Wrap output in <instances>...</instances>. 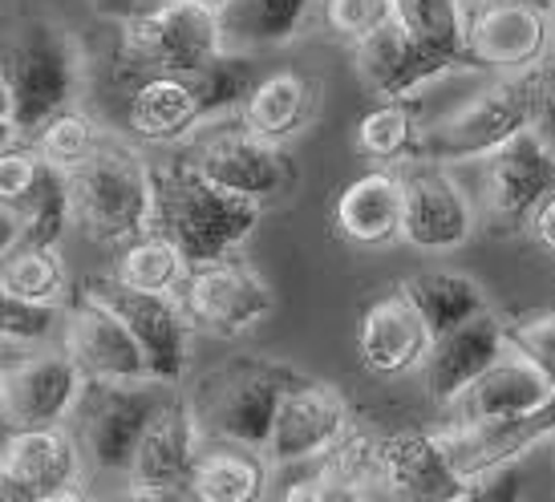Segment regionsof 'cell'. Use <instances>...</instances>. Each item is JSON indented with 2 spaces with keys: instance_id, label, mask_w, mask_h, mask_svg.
Masks as SVG:
<instances>
[{
  "instance_id": "6da1fadb",
  "label": "cell",
  "mask_w": 555,
  "mask_h": 502,
  "mask_svg": "<svg viewBox=\"0 0 555 502\" xmlns=\"http://www.w3.org/2000/svg\"><path fill=\"white\" fill-rule=\"evenodd\" d=\"M260 203L219 191L183 154L155 167V231L183 252L186 268L235 259V252L260 223Z\"/></svg>"
},
{
  "instance_id": "7a4b0ae2",
  "label": "cell",
  "mask_w": 555,
  "mask_h": 502,
  "mask_svg": "<svg viewBox=\"0 0 555 502\" xmlns=\"http://www.w3.org/2000/svg\"><path fill=\"white\" fill-rule=\"evenodd\" d=\"M300 369L272 357H232L216 365L186 397L203 438L223 446H244L263 454L284 394L296 385Z\"/></svg>"
},
{
  "instance_id": "3957f363",
  "label": "cell",
  "mask_w": 555,
  "mask_h": 502,
  "mask_svg": "<svg viewBox=\"0 0 555 502\" xmlns=\"http://www.w3.org/2000/svg\"><path fill=\"white\" fill-rule=\"evenodd\" d=\"M69 215L74 228L93 244L126 247L155 231V167L109 138L102 154L78 175H69Z\"/></svg>"
},
{
  "instance_id": "277c9868",
  "label": "cell",
  "mask_w": 555,
  "mask_h": 502,
  "mask_svg": "<svg viewBox=\"0 0 555 502\" xmlns=\"http://www.w3.org/2000/svg\"><path fill=\"white\" fill-rule=\"evenodd\" d=\"M535 123H540V74L499 77L466 106L422 130L414 163H430V167L482 163L499 146H507L511 138L535 130Z\"/></svg>"
},
{
  "instance_id": "5b68a950",
  "label": "cell",
  "mask_w": 555,
  "mask_h": 502,
  "mask_svg": "<svg viewBox=\"0 0 555 502\" xmlns=\"http://www.w3.org/2000/svg\"><path fill=\"white\" fill-rule=\"evenodd\" d=\"M0 74L13 90L21 138L33 142L57 114L74 110V102L81 98L86 57L74 33L62 29L57 21H33L9 46Z\"/></svg>"
},
{
  "instance_id": "8992f818",
  "label": "cell",
  "mask_w": 555,
  "mask_h": 502,
  "mask_svg": "<svg viewBox=\"0 0 555 502\" xmlns=\"http://www.w3.org/2000/svg\"><path fill=\"white\" fill-rule=\"evenodd\" d=\"M167 397V385L158 381H86L69 417L81 458L98 474H130L142 434Z\"/></svg>"
},
{
  "instance_id": "52a82bcc",
  "label": "cell",
  "mask_w": 555,
  "mask_h": 502,
  "mask_svg": "<svg viewBox=\"0 0 555 502\" xmlns=\"http://www.w3.org/2000/svg\"><path fill=\"white\" fill-rule=\"evenodd\" d=\"M183 158L207 183L247 203H272L296 186V158L288 146H272L247 130L244 123H219L195 134Z\"/></svg>"
},
{
  "instance_id": "ba28073f",
  "label": "cell",
  "mask_w": 555,
  "mask_h": 502,
  "mask_svg": "<svg viewBox=\"0 0 555 502\" xmlns=\"http://www.w3.org/2000/svg\"><path fill=\"white\" fill-rule=\"evenodd\" d=\"M126 57L139 65L142 74H199L223 57V29L219 13L195 9V4H175L163 0L155 9H142L122 25Z\"/></svg>"
},
{
  "instance_id": "9c48e42d",
  "label": "cell",
  "mask_w": 555,
  "mask_h": 502,
  "mask_svg": "<svg viewBox=\"0 0 555 502\" xmlns=\"http://www.w3.org/2000/svg\"><path fill=\"white\" fill-rule=\"evenodd\" d=\"M555 25L540 4L519 0H470L466 9V65L503 77L535 74L552 53Z\"/></svg>"
},
{
  "instance_id": "30bf717a",
  "label": "cell",
  "mask_w": 555,
  "mask_h": 502,
  "mask_svg": "<svg viewBox=\"0 0 555 502\" xmlns=\"http://www.w3.org/2000/svg\"><path fill=\"white\" fill-rule=\"evenodd\" d=\"M86 296H93L98 305H106L114 317L122 320L130 336L139 340L142 357L151 365V377L158 385H179L191 361V333L195 324L186 320L179 296H151V292L122 288L109 275H90L86 280Z\"/></svg>"
},
{
  "instance_id": "8fae6325",
  "label": "cell",
  "mask_w": 555,
  "mask_h": 502,
  "mask_svg": "<svg viewBox=\"0 0 555 502\" xmlns=\"http://www.w3.org/2000/svg\"><path fill=\"white\" fill-rule=\"evenodd\" d=\"M353 434V413L340 389L317 377H296V385L284 394L276 413V426L268 438V466L276 471H300L317 466L324 454H333L340 441Z\"/></svg>"
},
{
  "instance_id": "7c38bea8",
  "label": "cell",
  "mask_w": 555,
  "mask_h": 502,
  "mask_svg": "<svg viewBox=\"0 0 555 502\" xmlns=\"http://www.w3.org/2000/svg\"><path fill=\"white\" fill-rule=\"evenodd\" d=\"M186 320L211 336H244L256 324L272 317L276 296L247 259H223L207 268H191L183 292H179Z\"/></svg>"
},
{
  "instance_id": "4fadbf2b",
  "label": "cell",
  "mask_w": 555,
  "mask_h": 502,
  "mask_svg": "<svg viewBox=\"0 0 555 502\" xmlns=\"http://www.w3.org/2000/svg\"><path fill=\"white\" fill-rule=\"evenodd\" d=\"M478 191L494 223H531V215L555 195V142L540 130L511 138L507 146L478 163Z\"/></svg>"
},
{
  "instance_id": "5bb4252c",
  "label": "cell",
  "mask_w": 555,
  "mask_h": 502,
  "mask_svg": "<svg viewBox=\"0 0 555 502\" xmlns=\"http://www.w3.org/2000/svg\"><path fill=\"white\" fill-rule=\"evenodd\" d=\"M373 482L389 502H463L475 490L454 471L442 434L430 429H401L377 441Z\"/></svg>"
},
{
  "instance_id": "9a60e30c",
  "label": "cell",
  "mask_w": 555,
  "mask_h": 502,
  "mask_svg": "<svg viewBox=\"0 0 555 502\" xmlns=\"http://www.w3.org/2000/svg\"><path fill=\"white\" fill-rule=\"evenodd\" d=\"M405 219L401 240L417 252H454L475 235V203L447 167L410 163L401 167Z\"/></svg>"
},
{
  "instance_id": "2e32d148",
  "label": "cell",
  "mask_w": 555,
  "mask_h": 502,
  "mask_svg": "<svg viewBox=\"0 0 555 502\" xmlns=\"http://www.w3.org/2000/svg\"><path fill=\"white\" fill-rule=\"evenodd\" d=\"M86 389L81 369L65 349H37L4 373V410L9 429H49L69 426Z\"/></svg>"
},
{
  "instance_id": "e0dca14e",
  "label": "cell",
  "mask_w": 555,
  "mask_h": 502,
  "mask_svg": "<svg viewBox=\"0 0 555 502\" xmlns=\"http://www.w3.org/2000/svg\"><path fill=\"white\" fill-rule=\"evenodd\" d=\"M353 69L357 81L377 98V102H414V93L422 86H430L434 77L442 74H463L466 65L459 57H447L434 46H426L422 37L405 29L401 21L386 25L382 33H373L370 41H361L353 49Z\"/></svg>"
},
{
  "instance_id": "ac0fdd59",
  "label": "cell",
  "mask_w": 555,
  "mask_h": 502,
  "mask_svg": "<svg viewBox=\"0 0 555 502\" xmlns=\"http://www.w3.org/2000/svg\"><path fill=\"white\" fill-rule=\"evenodd\" d=\"M86 471L69 426L9 429L0 434V502H33L46 490L78 482Z\"/></svg>"
},
{
  "instance_id": "d6986e66",
  "label": "cell",
  "mask_w": 555,
  "mask_h": 502,
  "mask_svg": "<svg viewBox=\"0 0 555 502\" xmlns=\"http://www.w3.org/2000/svg\"><path fill=\"white\" fill-rule=\"evenodd\" d=\"M62 349L86 381H155L130 329L86 292L65 305Z\"/></svg>"
},
{
  "instance_id": "ffe728a7",
  "label": "cell",
  "mask_w": 555,
  "mask_h": 502,
  "mask_svg": "<svg viewBox=\"0 0 555 502\" xmlns=\"http://www.w3.org/2000/svg\"><path fill=\"white\" fill-rule=\"evenodd\" d=\"M430 345L434 336L426 329V320L401 288L377 296L357 320V357L373 377L422 373Z\"/></svg>"
},
{
  "instance_id": "44dd1931",
  "label": "cell",
  "mask_w": 555,
  "mask_h": 502,
  "mask_svg": "<svg viewBox=\"0 0 555 502\" xmlns=\"http://www.w3.org/2000/svg\"><path fill=\"white\" fill-rule=\"evenodd\" d=\"M507 349V324L494 312L438 336L430 345L426 365H422V381H426L430 401L434 406H459L478 381L499 365V357Z\"/></svg>"
},
{
  "instance_id": "7402d4cb",
  "label": "cell",
  "mask_w": 555,
  "mask_h": 502,
  "mask_svg": "<svg viewBox=\"0 0 555 502\" xmlns=\"http://www.w3.org/2000/svg\"><path fill=\"white\" fill-rule=\"evenodd\" d=\"M203 429L195 422V410L186 397L170 394L155 422L146 426L139 441V454L130 466V490H183L191 487L195 462L203 454Z\"/></svg>"
},
{
  "instance_id": "603a6c76",
  "label": "cell",
  "mask_w": 555,
  "mask_h": 502,
  "mask_svg": "<svg viewBox=\"0 0 555 502\" xmlns=\"http://www.w3.org/2000/svg\"><path fill=\"white\" fill-rule=\"evenodd\" d=\"M447 441V454L454 471L466 482H482L499 471H515L535 446L555 438V401L547 410L531 413V417H515V422H482V426H450L438 429Z\"/></svg>"
},
{
  "instance_id": "cb8c5ba5",
  "label": "cell",
  "mask_w": 555,
  "mask_h": 502,
  "mask_svg": "<svg viewBox=\"0 0 555 502\" xmlns=\"http://www.w3.org/2000/svg\"><path fill=\"white\" fill-rule=\"evenodd\" d=\"M401 219H405L401 170L373 167L349 179L333 198V231L353 247L398 244Z\"/></svg>"
},
{
  "instance_id": "d4e9b609",
  "label": "cell",
  "mask_w": 555,
  "mask_h": 502,
  "mask_svg": "<svg viewBox=\"0 0 555 502\" xmlns=\"http://www.w3.org/2000/svg\"><path fill=\"white\" fill-rule=\"evenodd\" d=\"M122 123L139 142H179L207 126L195 81L183 74H142L122 102Z\"/></svg>"
},
{
  "instance_id": "484cf974",
  "label": "cell",
  "mask_w": 555,
  "mask_h": 502,
  "mask_svg": "<svg viewBox=\"0 0 555 502\" xmlns=\"http://www.w3.org/2000/svg\"><path fill=\"white\" fill-rule=\"evenodd\" d=\"M317 106H321V86L309 74L272 69L256 81V90L247 93L240 123L272 146H288L293 138H300L312 126Z\"/></svg>"
},
{
  "instance_id": "4316f807",
  "label": "cell",
  "mask_w": 555,
  "mask_h": 502,
  "mask_svg": "<svg viewBox=\"0 0 555 502\" xmlns=\"http://www.w3.org/2000/svg\"><path fill=\"white\" fill-rule=\"evenodd\" d=\"M552 401L555 389L547 385V377L515 349H507L499 357V365L459 401V410H463V426H482V422L531 417V413L547 410Z\"/></svg>"
},
{
  "instance_id": "83f0119b",
  "label": "cell",
  "mask_w": 555,
  "mask_h": 502,
  "mask_svg": "<svg viewBox=\"0 0 555 502\" xmlns=\"http://www.w3.org/2000/svg\"><path fill=\"white\" fill-rule=\"evenodd\" d=\"M317 4H324V0H232L219 13L223 46H228V53L288 46L312 25Z\"/></svg>"
},
{
  "instance_id": "f1b7e54d",
  "label": "cell",
  "mask_w": 555,
  "mask_h": 502,
  "mask_svg": "<svg viewBox=\"0 0 555 502\" xmlns=\"http://www.w3.org/2000/svg\"><path fill=\"white\" fill-rule=\"evenodd\" d=\"M186 494L195 502H263L268 494V458L244 446L203 441Z\"/></svg>"
},
{
  "instance_id": "f546056e",
  "label": "cell",
  "mask_w": 555,
  "mask_h": 502,
  "mask_svg": "<svg viewBox=\"0 0 555 502\" xmlns=\"http://www.w3.org/2000/svg\"><path fill=\"white\" fill-rule=\"evenodd\" d=\"M401 292L422 312L434 340L491 312L487 288L463 272H417L410 280H401Z\"/></svg>"
},
{
  "instance_id": "4dcf8cb0",
  "label": "cell",
  "mask_w": 555,
  "mask_h": 502,
  "mask_svg": "<svg viewBox=\"0 0 555 502\" xmlns=\"http://www.w3.org/2000/svg\"><path fill=\"white\" fill-rule=\"evenodd\" d=\"M422 130L417 114L410 102H377L370 106L353 126V151L370 158L373 167H410L422 146Z\"/></svg>"
},
{
  "instance_id": "1f68e13d",
  "label": "cell",
  "mask_w": 555,
  "mask_h": 502,
  "mask_svg": "<svg viewBox=\"0 0 555 502\" xmlns=\"http://www.w3.org/2000/svg\"><path fill=\"white\" fill-rule=\"evenodd\" d=\"M109 280H118L122 288H134V292H151V296H179L186 284V268L183 252L163 240L158 231L151 235H142L134 244L118 247V256L109 263Z\"/></svg>"
},
{
  "instance_id": "d6a6232c",
  "label": "cell",
  "mask_w": 555,
  "mask_h": 502,
  "mask_svg": "<svg viewBox=\"0 0 555 502\" xmlns=\"http://www.w3.org/2000/svg\"><path fill=\"white\" fill-rule=\"evenodd\" d=\"M0 296L33 308H65L69 300V272L57 247L21 244L0 263Z\"/></svg>"
},
{
  "instance_id": "836d02e7",
  "label": "cell",
  "mask_w": 555,
  "mask_h": 502,
  "mask_svg": "<svg viewBox=\"0 0 555 502\" xmlns=\"http://www.w3.org/2000/svg\"><path fill=\"white\" fill-rule=\"evenodd\" d=\"M106 142L109 138L102 134V126L93 123L90 114L65 110V114H57L41 134L33 138V151L46 158V167H53L57 175L69 179V175H78L81 167H90Z\"/></svg>"
},
{
  "instance_id": "e575fe53",
  "label": "cell",
  "mask_w": 555,
  "mask_h": 502,
  "mask_svg": "<svg viewBox=\"0 0 555 502\" xmlns=\"http://www.w3.org/2000/svg\"><path fill=\"white\" fill-rule=\"evenodd\" d=\"M466 9L470 0H398V21L426 46L466 65Z\"/></svg>"
},
{
  "instance_id": "d590c367",
  "label": "cell",
  "mask_w": 555,
  "mask_h": 502,
  "mask_svg": "<svg viewBox=\"0 0 555 502\" xmlns=\"http://www.w3.org/2000/svg\"><path fill=\"white\" fill-rule=\"evenodd\" d=\"M16 219H21V231H25V244L57 247L65 228H74V215H69V179L49 167L41 175L37 191L16 207Z\"/></svg>"
},
{
  "instance_id": "8d00e7d4",
  "label": "cell",
  "mask_w": 555,
  "mask_h": 502,
  "mask_svg": "<svg viewBox=\"0 0 555 502\" xmlns=\"http://www.w3.org/2000/svg\"><path fill=\"white\" fill-rule=\"evenodd\" d=\"M195 81V90H199V102L207 110V123L211 118H223V114H232V110H244L247 93L256 90V65L247 53H223L216 62L199 69V74H191Z\"/></svg>"
},
{
  "instance_id": "74e56055",
  "label": "cell",
  "mask_w": 555,
  "mask_h": 502,
  "mask_svg": "<svg viewBox=\"0 0 555 502\" xmlns=\"http://www.w3.org/2000/svg\"><path fill=\"white\" fill-rule=\"evenodd\" d=\"M321 13L328 33L357 49L398 21V0H324Z\"/></svg>"
},
{
  "instance_id": "f35d334b",
  "label": "cell",
  "mask_w": 555,
  "mask_h": 502,
  "mask_svg": "<svg viewBox=\"0 0 555 502\" xmlns=\"http://www.w3.org/2000/svg\"><path fill=\"white\" fill-rule=\"evenodd\" d=\"M65 329V308H33L0 296V345L9 349H49V336Z\"/></svg>"
},
{
  "instance_id": "ab89813d",
  "label": "cell",
  "mask_w": 555,
  "mask_h": 502,
  "mask_svg": "<svg viewBox=\"0 0 555 502\" xmlns=\"http://www.w3.org/2000/svg\"><path fill=\"white\" fill-rule=\"evenodd\" d=\"M46 158L33 151V142H16L13 151L0 154V207H21L37 191L46 175Z\"/></svg>"
},
{
  "instance_id": "60d3db41",
  "label": "cell",
  "mask_w": 555,
  "mask_h": 502,
  "mask_svg": "<svg viewBox=\"0 0 555 502\" xmlns=\"http://www.w3.org/2000/svg\"><path fill=\"white\" fill-rule=\"evenodd\" d=\"M507 345L524 361L540 369L547 385L555 389V312H540V317H527L519 324L507 329Z\"/></svg>"
},
{
  "instance_id": "b9f144b4",
  "label": "cell",
  "mask_w": 555,
  "mask_h": 502,
  "mask_svg": "<svg viewBox=\"0 0 555 502\" xmlns=\"http://www.w3.org/2000/svg\"><path fill=\"white\" fill-rule=\"evenodd\" d=\"M463 502H524V474H519V466L491 474V478L475 482V490Z\"/></svg>"
},
{
  "instance_id": "7bdbcfd3",
  "label": "cell",
  "mask_w": 555,
  "mask_h": 502,
  "mask_svg": "<svg viewBox=\"0 0 555 502\" xmlns=\"http://www.w3.org/2000/svg\"><path fill=\"white\" fill-rule=\"evenodd\" d=\"M535 74H540V123H535V130L555 142V41H552V53L543 57V65Z\"/></svg>"
},
{
  "instance_id": "ee69618b",
  "label": "cell",
  "mask_w": 555,
  "mask_h": 502,
  "mask_svg": "<svg viewBox=\"0 0 555 502\" xmlns=\"http://www.w3.org/2000/svg\"><path fill=\"white\" fill-rule=\"evenodd\" d=\"M16 142H25V138H21V126H16L13 90H9V81H4V74H0V154L13 151Z\"/></svg>"
},
{
  "instance_id": "f6af8a7d",
  "label": "cell",
  "mask_w": 555,
  "mask_h": 502,
  "mask_svg": "<svg viewBox=\"0 0 555 502\" xmlns=\"http://www.w3.org/2000/svg\"><path fill=\"white\" fill-rule=\"evenodd\" d=\"M25 244V231H21V219H16L13 207H0V263L13 256L16 247Z\"/></svg>"
},
{
  "instance_id": "bcb514c9",
  "label": "cell",
  "mask_w": 555,
  "mask_h": 502,
  "mask_svg": "<svg viewBox=\"0 0 555 502\" xmlns=\"http://www.w3.org/2000/svg\"><path fill=\"white\" fill-rule=\"evenodd\" d=\"M531 235H535V244L547 247L555 256V195L543 203L540 211L531 215Z\"/></svg>"
},
{
  "instance_id": "7dc6e473",
  "label": "cell",
  "mask_w": 555,
  "mask_h": 502,
  "mask_svg": "<svg viewBox=\"0 0 555 502\" xmlns=\"http://www.w3.org/2000/svg\"><path fill=\"white\" fill-rule=\"evenodd\" d=\"M33 502H93L90 499V490H86V482H65V487H53V490H46L41 499H33Z\"/></svg>"
},
{
  "instance_id": "c3c4849f",
  "label": "cell",
  "mask_w": 555,
  "mask_h": 502,
  "mask_svg": "<svg viewBox=\"0 0 555 502\" xmlns=\"http://www.w3.org/2000/svg\"><path fill=\"white\" fill-rule=\"evenodd\" d=\"M142 0H93V9L106 16H122V21H130V16H139Z\"/></svg>"
},
{
  "instance_id": "681fc988",
  "label": "cell",
  "mask_w": 555,
  "mask_h": 502,
  "mask_svg": "<svg viewBox=\"0 0 555 502\" xmlns=\"http://www.w3.org/2000/svg\"><path fill=\"white\" fill-rule=\"evenodd\" d=\"M130 494H134V502H195L183 490H130Z\"/></svg>"
},
{
  "instance_id": "f907efd6",
  "label": "cell",
  "mask_w": 555,
  "mask_h": 502,
  "mask_svg": "<svg viewBox=\"0 0 555 502\" xmlns=\"http://www.w3.org/2000/svg\"><path fill=\"white\" fill-rule=\"evenodd\" d=\"M175 4H195V9H207V13H223L232 0H175Z\"/></svg>"
},
{
  "instance_id": "816d5d0a",
  "label": "cell",
  "mask_w": 555,
  "mask_h": 502,
  "mask_svg": "<svg viewBox=\"0 0 555 502\" xmlns=\"http://www.w3.org/2000/svg\"><path fill=\"white\" fill-rule=\"evenodd\" d=\"M328 502H365V499H361V490H353V487H333Z\"/></svg>"
},
{
  "instance_id": "f5cc1de1",
  "label": "cell",
  "mask_w": 555,
  "mask_h": 502,
  "mask_svg": "<svg viewBox=\"0 0 555 502\" xmlns=\"http://www.w3.org/2000/svg\"><path fill=\"white\" fill-rule=\"evenodd\" d=\"M93 502H134V494L126 490V494H109V499H93Z\"/></svg>"
},
{
  "instance_id": "db71d44e",
  "label": "cell",
  "mask_w": 555,
  "mask_h": 502,
  "mask_svg": "<svg viewBox=\"0 0 555 502\" xmlns=\"http://www.w3.org/2000/svg\"><path fill=\"white\" fill-rule=\"evenodd\" d=\"M0 410H4V369H0Z\"/></svg>"
},
{
  "instance_id": "11a10c76",
  "label": "cell",
  "mask_w": 555,
  "mask_h": 502,
  "mask_svg": "<svg viewBox=\"0 0 555 502\" xmlns=\"http://www.w3.org/2000/svg\"><path fill=\"white\" fill-rule=\"evenodd\" d=\"M519 4H540V9H547V4H552V0H519Z\"/></svg>"
}]
</instances>
